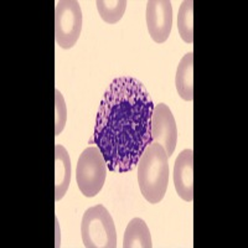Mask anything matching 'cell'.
<instances>
[{
	"instance_id": "8",
	"label": "cell",
	"mask_w": 248,
	"mask_h": 248,
	"mask_svg": "<svg viewBox=\"0 0 248 248\" xmlns=\"http://www.w3.org/2000/svg\"><path fill=\"white\" fill-rule=\"evenodd\" d=\"M172 179L179 198L191 202L194 200V152L191 149L183 150L178 155Z\"/></svg>"
},
{
	"instance_id": "4",
	"label": "cell",
	"mask_w": 248,
	"mask_h": 248,
	"mask_svg": "<svg viewBox=\"0 0 248 248\" xmlns=\"http://www.w3.org/2000/svg\"><path fill=\"white\" fill-rule=\"evenodd\" d=\"M107 163L97 145L86 148L79 155L76 168V180L79 191L86 198L99 194L107 178Z\"/></svg>"
},
{
	"instance_id": "6",
	"label": "cell",
	"mask_w": 248,
	"mask_h": 248,
	"mask_svg": "<svg viewBox=\"0 0 248 248\" xmlns=\"http://www.w3.org/2000/svg\"><path fill=\"white\" fill-rule=\"evenodd\" d=\"M152 139L154 143L160 144L169 158L174 154L178 143V128H176L174 114L164 103L156 105L153 110Z\"/></svg>"
},
{
	"instance_id": "1",
	"label": "cell",
	"mask_w": 248,
	"mask_h": 248,
	"mask_svg": "<svg viewBox=\"0 0 248 248\" xmlns=\"http://www.w3.org/2000/svg\"><path fill=\"white\" fill-rule=\"evenodd\" d=\"M154 103L145 86L133 77L112 81L103 94L90 144L102 152L112 172H128L153 141Z\"/></svg>"
},
{
	"instance_id": "9",
	"label": "cell",
	"mask_w": 248,
	"mask_h": 248,
	"mask_svg": "<svg viewBox=\"0 0 248 248\" xmlns=\"http://www.w3.org/2000/svg\"><path fill=\"white\" fill-rule=\"evenodd\" d=\"M71 181V159L65 148L55 147V200L60 201L66 195Z\"/></svg>"
},
{
	"instance_id": "2",
	"label": "cell",
	"mask_w": 248,
	"mask_h": 248,
	"mask_svg": "<svg viewBox=\"0 0 248 248\" xmlns=\"http://www.w3.org/2000/svg\"><path fill=\"white\" fill-rule=\"evenodd\" d=\"M137 167L143 198L149 203H159L167 194L169 183V156L165 149L152 141L140 155Z\"/></svg>"
},
{
	"instance_id": "10",
	"label": "cell",
	"mask_w": 248,
	"mask_h": 248,
	"mask_svg": "<svg viewBox=\"0 0 248 248\" xmlns=\"http://www.w3.org/2000/svg\"><path fill=\"white\" fill-rule=\"evenodd\" d=\"M175 86L181 99L190 102L194 99V52L184 55L178 66Z\"/></svg>"
},
{
	"instance_id": "14",
	"label": "cell",
	"mask_w": 248,
	"mask_h": 248,
	"mask_svg": "<svg viewBox=\"0 0 248 248\" xmlns=\"http://www.w3.org/2000/svg\"><path fill=\"white\" fill-rule=\"evenodd\" d=\"M55 134L59 136L61 132L65 129L66 122H67V107H66L65 98L62 97L61 92L59 90L55 91Z\"/></svg>"
},
{
	"instance_id": "13",
	"label": "cell",
	"mask_w": 248,
	"mask_h": 248,
	"mask_svg": "<svg viewBox=\"0 0 248 248\" xmlns=\"http://www.w3.org/2000/svg\"><path fill=\"white\" fill-rule=\"evenodd\" d=\"M101 19L107 24H116L123 17L127 0H98L96 3Z\"/></svg>"
},
{
	"instance_id": "5",
	"label": "cell",
	"mask_w": 248,
	"mask_h": 248,
	"mask_svg": "<svg viewBox=\"0 0 248 248\" xmlns=\"http://www.w3.org/2000/svg\"><path fill=\"white\" fill-rule=\"evenodd\" d=\"M82 10L76 0H60L55 9V40L61 48L74 47L81 35Z\"/></svg>"
},
{
	"instance_id": "12",
	"label": "cell",
	"mask_w": 248,
	"mask_h": 248,
	"mask_svg": "<svg viewBox=\"0 0 248 248\" xmlns=\"http://www.w3.org/2000/svg\"><path fill=\"white\" fill-rule=\"evenodd\" d=\"M178 30L186 44L194 43V1L185 0L178 13Z\"/></svg>"
},
{
	"instance_id": "11",
	"label": "cell",
	"mask_w": 248,
	"mask_h": 248,
	"mask_svg": "<svg viewBox=\"0 0 248 248\" xmlns=\"http://www.w3.org/2000/svg\"><path fill=\"white\" fill-rule=\"evenodd\" d=\"M152 248V236L145 221L134 217L128 223L123 237V248Z\"/></svg>"
},
{
	"instance_id": "7",
	"label": "cell",
	"mask_w": 248,
	"mask_h": 248,
	"mask_svg": "<svg viewBox=\"0 0 248 248\" xmlns=\"http://www.w3.org/2000/svg\"><path fill=\"white\" fill-rule=\"evenodd\" d=\"M147 26L156 44L165 43L172 28V5L168 0H149L147 3Z\"/></svg>"
},
{
	"instance_id": "3",
	"label": "cell",
	"mask_w": 248,
	"mask_h": 248,
	"mask_svg": "<svg viewBox=\"0 0 248 248\" xmlns=\"http://www.w3.org/2000/svg\"><path fill=\"white\" fill-rule=\"evenodd\" d=\"M81 236L87 248H116L117 231L114 221L103 205L86 210L82 216Z\"/></svg>"
}]
</instances>
